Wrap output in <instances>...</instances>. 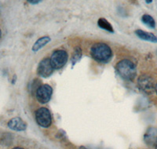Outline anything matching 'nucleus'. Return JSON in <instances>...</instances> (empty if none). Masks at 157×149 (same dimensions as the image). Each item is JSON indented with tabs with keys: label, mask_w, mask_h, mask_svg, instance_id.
<instances>
[{
	"label": "nucleus",
	"mask_w": 157,
	"mask_h": 149,
	"mask_svg": "<svg viewBox=\"0 0 157 149\" xmlns=\"http://www.w3.org/2000/svg\"><path fill=\"white\" fill-rule=\"evenodd\" d=\"M54 67L50 62V58H44L39 62L37 68V73L43 78H48L54 72Z\"/></svg>",
	"instance_id": "nucleus-7"
},
{
	"label": "nucleus",
	"mask_w": 157,
	"mask_h": 149,
	"mask_svg": "<svg viewBox=\"0 0 157 149\" xmlns=\"http://www.w3.org/2000/svg\"><path fill=\"white\" fill-rule=\"evenodd\" d=\"M8 127L14 131H25L27 129V124L24 122L23 119L20 117H15L11 119L8 122Z\"/></svg>",
	"instance_id": "nucleus-8"
},
{
	"label": "nucleus",
	"mask_w": 157,
	"mask_h": 149,
	"mask_svg": "<svg viewBox=\"0 0 157 149\" xmlns=\"http://www.w3.org/2000/svg\"><path fill=\"white\" fill-rule=\"evenodd\" d=\"M82 49H81L79 46H76L73 52L72 57H71V63H72V65L76 64L78 60H80L81 57H82Z\"/></svg>",
	"instance_id": "nucleus-14"
},
{
	"label": "nucleus",
	"mask_w": 157,
	"mask_h": 149,
	"mask_svg": "<svg viewBox=\"0 0 157 149\" xmlns=\"http://www.w3.org/2000/svg\"><path fill=\"white\" fill-rule=\"evenodd\" d=\"M145 2L148 4H150L152 2V0H145Z\"/></svg>",
	"instance_id": "nucleus-16"
},
{
	"label": "nucleus",
	"mask_w": 157,
	"mask_h": 149,
	"mask_svg": "<svg viewBox=\"0 0 157 149\" xmlns=\"http://www.w3.org/2000/svg\"><path fill=\"white\" fill-rule=\"evenodd\" d=\"M50 41H51V39L49 36H43V37L39 38V39L36 40L34 45L32 46V51L38 52L39 50H41L42 48H43L45 46H47Z\"/></svg>",
	"instance_id": "nucleus-11"
},
{
	"label": "nucleus",
	"mask_w": 157,
	"mask_h": 149,
	"mask_svg": "<svg viewBox=\"0 0 157 149\" xmlns=\"http://www.w3.org/2000/svg\"><path fill=\"white\" fill-rule=\"evenodd\" d=\"M1 36H2V32L0 30V39H1Z\"/></svg>",
	"instance_id": "nucleus-19"
},
{
	"label": "nucleus",
	"mask_w": 157,
	"mask_h": 149,
	"mask_svg": "<svg viewBox=\"0 0 157 149\" xmlns=\"http://www.w3.org/2000/svg\"><path fill=\"white\" fill-rule=\"evenodd\" d=\"M141 21L149 29H155V21L154 18L149 14H144L141 17Z\"/></svg>",
	"instance_id": "nucleus-13"
},
{
	"label": "nucleus",
	"mask_w": 157,
	"mask_h": 149,
	"mask_svg": "<svg viewBox=\"0 0 157 149\" xmlns=\"http://www.w3.org/2000/svg\"><path fill=\"white\" fill-rule=\"evenodd\" d=\"M136 36L139 39H142V40H145V41L151 42V43H157V37L152 33H150V32H145V31L141 30V29H138V30L135 31Z\"/></svg>",
	"instance_id": "nucleus-10"
},
{
	"label": "nucleus",
	"mask_w": 157,
	"mask_h": 149,
	"mask_svg": "<svg viewBox=\"0 0 157 149\" xmlns=\"http://www.w3.org/2000/svg\"><path fill=\"white\" fill-rule=\"evenodd\" d=\"M28 2L30 4H32V5H36V4L39 3L40 2H42L43 0H27Z\"/></svg>",
	"instance_id": "nucleus-15"
},
{
	"label": "nucleus",
	"mask_w": 157,
	"mask_h": 149,
	"mask_svg": "<svg viewBox=\"0 0 157 149\" xmlns=\"http://www.w3.org/2000/svg\"><path fill=\"white\" fill-rule=\"evenodd\" d=\"M90 55L97 62L105 64L109 62L113 57V50L106 43H96L91 46Z\"/></svg>",
	"instance_id": "nucleus-1"
},
{
	"label": "nucleus",
	"mask_w": 157,
	"mask_h": 149,
	"mask_svg": "<svg viewBox=\"0 0 157 149\" xmlns=\"http://www.w3.org/2000/svg\"><path fill=\"white\" fill-rule=\"evenodd\" d=\"M98 25L99 26L100 29H103V30H105L106 32H111V33H113V32H114V29H113L112 25L105 18H99L98 21Z\"/></svg>",
	"instance_id": "nucleus-12"
},
{
	"label": "nucleus",
	"mask_w": 157,
	"mask_h": 149,
	"mask_svg": "<svg viewBox=\"0 0 157 149\" xmlns=\"http://www.w3.org/2000/svg\"><path fill=\"white\" fill-rule=\"evenodd\" d=\"M155 149H157V144H156V145H155Z\"/></svg>",
	"instance_id": "nucleus-21"
},
{
	"label": "nucleus",
	"mask_w": 157,
	"mask_h": 149,
	"mask_svg": "<svg viewBox=\"0 0 157 149\" xmlns=\"http://www.w3.org/2000/svg\"><path fill=\"white\" fill-rule=\"evenodd\" d=\"M116 70L122 78L127 81H132L137 74L136 65L131 60L124 59L116 64Z\"/></svg>",
	"instance_id": "nucleus-2"
},
{
	"label": "nucleus",
	"mask_w": 157,
	"mask_h": 149,
	"mask_svg": "<svg viewBox=\"0 0 157 149\" xmlns=\"http://www.w3.org/2000/svg\"><path fill=\"white\" fill-rule=\"evenodd\" d=\"M81 149H86V148H85V147H82V148Z\"/></svg>",
	"instance_id": "nucleus-20"
},
{
	"label": "nucleus",
	"mask_w": 157,
	"mask_h": 149,
	"mask_svg": "<svg viewBox=\"0 0 157 149\" xmlns=\"http://www.w3.org/2000/svg\"><path fill=\"white\" fill-rule=\"evenodd\" d=\"M52 94H53V89L48 84L40 85L35 92V95H36L37 101L43 105L48 103L51 99Z\"/></svg>",
	"instance_id": "nucleus-6"
},
{
	"label": "nucleus",
	"mask_w": 157,
	"mask_h": 149,
	"mask_svg": "<svg viewBox=\"0 0 157 149\" xmlns=\"http://www.w3.org/2000/svg\"><path fill=\"white\" fill-rule=\"evenodd\" d=\"M13 149H24V148H22V147H13Z\"/></svg>",
	"instance_id": "nucleus-18"
},
{
	"label": "nucleus",
	"mask_w": 157,
	"mask_h": 149,
	"mask_svg": "<svg viewBox=\"0 0 157 149\" xmlns=\"http://www.w3.org/2000/svg\"><path fill=\"white\" fill-rule=\"evenodd\" d=\"M137 86L142 92L146 94H152L155 92V81L150 74H141L137 78Z\"/></svg>",
	"instance_id": "nucleus-3"
},
{
	"label": "nucleus",
	"mask_w": 157,
	"mask_h": 149,
	"mask_svg": "<svg viewBox=\"0 0 157 149\" xmlns=\"http://www.w3.org/2000/svg\"><path fill=\"white\" fill-rule=\"evenodd\" d=\"M36 119L38 125L41 127L47 128L52 123V116L48 108L42 107L36 112Z\"/></svg>",
	"instance_id": "nucleus-5"
},
{
	"label": "nucleus",
	"mask_w": 157,
	"mask_h": 149,
	"mask_svg": "<svg viewBox=\"0 0 157 149\" xmlns=\"http://www.w3.org/2000/svg\"><path fill=\"white\" fill-rule=\"evenodd\" d=\"M155 94H156V96H157V82L155 83Z\"/></svg>",
	"instance_id": "nucleus-17"
},
{
	"label": "nucleus",
	"mask_w": 157,
	"mask_h": 149,
	"mask_svg": "<svg viewBox=\"0 0 157 149\" xmlns=\"http://www.w3.org/2000/svg\"><path fill=\"white\" fill-rule=\"evenodd\" d=\"M145 144L148 146L153 147L157 144V128L149 127L144 136Z\"/></svg>",
	"instance_id": "nucleus-9"
},
{
	"label": "nucleus",
	"mask_w": 157,
	"mask_h": 149,
	"mask_svg": "<svg viewBox=\"0 0 157 149\" xmlns=\"http://www.w3.org/2000/svg\"><path fill=\"white\" fill-rule=\"evenodd\" d=\"M50 62L54 69H61L64 67L68 60V54L64 50H56L52 53L50 57Z\"/></svg>",
	"instance_id": "nucleus-4"
}]
</instances>
